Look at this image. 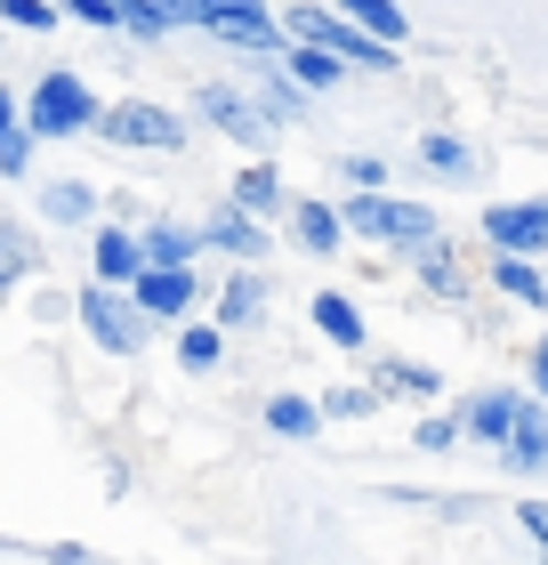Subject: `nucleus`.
I'll list each match as a JSON object with an SVG mask.
<instances>
[{
    "label": "nucleus",
    "instance_id": "nucleus-1",
    "mask_svg": "<svg viewBox=\"0 0 548 565\" xmlns=\"http://www.w3.org/2000/svg\"><path fill=\"white\" fill-rule=\"evenodd\" d=\"M97 121H106L97 89L82 82V73H65V65H49L33 82V97H24V130L33 138H82V130H97Z\"/></svg>",
    "mask_w": 548,
    "mask_h": 565
},
{
    "label": "nucleus",
    "instance_id": "nucleus-2",
    "mask_svg": "<svg viewBox=\"0 0 548 565\" xmlns=\"http://www.w3.org/2000/svg\"><path fill=\"white\" fill-rule=\"evenodd\" d=\"M339 218H347V235H363V243H404V250H428L436 243V211H428V202L347 194V202H339Z\"/></svg>",
    "mask_w": 548,
    "mask_h": 565
},
{
    "label": "nucleus",
    "instance_id": "nucleus-3",
    "mask_svg": "<svg viewBox=\"0 0 548 565\" xmlns=\"http://www.w3.org/2000/svg\"><path fill=\"white\" fill-rule=\"evenodd\" d=\"M282 33H291V41H315V49H331V57H347V65L396 73V49H387L379 33H363L355 17H339V9H291V17H282Z\"/></svg>",
    "mask_w": 548,
    "mask_h": 565
},
{
    "label": "nucleus",
    "instance_id": "nucleus-4",
    "mask_svg": "<svg viewBox=\"0 0 548 565\" xmlns=\"http://www.w3.org/2000/svg\"><path fill=\"white\" fill-rule=\"evenodd\" d=\"M82 323H89V340L106 348V355H138L153 316H146L138 299H121L114 282H89V291H82Z\"/></svg>",
    "mask_w": 548,
    "mask_h": 565
},
{
    "label": "nucleus",
    "instance_id": "nucleus-5",
    "mask_svg": "<svg viewBox=\"0 0 548 565\" xmlns=\"http://www.w3.org/2000/svg\"><path fill=\"white\" fill-rule=\"evenodd\" d=\"M97 138H114V146H138V153H178V146H186V121H178L170 106H146V97H121V106H106V121H97Z\"/></svg>",
    "mask_w": 548,
    "mask_h": 565
},
{
    "label": "nucleus",
    "instance_id": "nucleus-6",
    "mask_svg": "<svg viewBox=\"0 0 548 565\" xmlns=\"http://www.w3.org/2000/svg\"><path fill=\"white\" fill-rule=\"evenodd\" d=\"M492 250H516V259H540L548 250V202H492L484 211Z\"/></svg>",
    "mask_w": 548,
    "mask_h": 565
},
{
    "label": "nucleus",
    "instance_id": "nucleus-7",
    "mask_svg": "<svg viewBox=\"0 0 548 565\" xmlns=\"http://www.w3.org/2000/svg\"><path fill=\"white\" fill-rule=\"evenodd\" d=\"M194 291H202V282H194V267H146L138 282H129V299H138L153 323H178V316L194 307Z\"/></svg>",
    "mask_w": 548,
    "mask_h": 565
},
{
    "label": "nucleus",
    "instance_id": "nucleus-8",
    "mask_svg": "<svg viewBox=\"0 0 548 565\" xmlns=\"http://www.w3.org/2000/svg\"><path fill=\"white\" fill-rule=\"evenodd\" d=\"M89 267H97V282L129 291V282L146 275V235H129V226H97V243H89Z\"/></svg>",
    "mask_w": 548,
    "mask_h": 565
},
{
    "label": "nucleus",
    "instance_id": "nucleus-9",
    "mask_svg": "<svg viewBox=\"0 0 548 565\" xmlns=\"http://www.w3.org/2000/svg\"><path fill=\"white\" fill-rule=\"evenodd\" d=\"M533 413V396H516V388H476L468 396V436H484V445H508V428Z\"/></svg>",
    "mask_w": 548,
    "mask_h": 565
},
{
    "label": "nucleus",
    "instance_id": "nucleus-10",
    "mask_svg": "<svg viewBox=\"0 0 548 565\" xmlns=\"http://www.w3.org/2000/svg\"><path fill=\"white\" fill-rule=\"evenodd\" d=\"M202 121H218V130L234 138V146H267V114L250 106V97H234V89H202Z\"/></svg>",
    "mask_w": 548,
    "mask_h": 565
},
{
    "label": "nucleus",
    "instance_id": "nucleus-11",
    "mask_svg": "<svg viewBox=\"0 0 548 565\" xmlns=\"http://www.w3.org/2000/svg\"><path fill=\"white\" fill-rule=\"evenodd\" d=\"M372 388H379V396H411V404H436V396H443V372H428V364H404V355H379Z\"/></svg>",
    "mask_w": 548,
    "mask_h": 565
},
{
    "label": "nucleus",
    "instance_id": "nucleus-12",
    "mask_svg": "<svg viewBox=\"0 0 548 565\" xmlns=\"http://www.w3.org/2000/svg\"><path fill=\"white\" fill-rule=\"evenodd\" d=\"M315 331H323V340L331 348H372V331H363V316H355V299L347 291H315Z\"/></svg>",
    "mask_w": 548,
    "mask_h": 565
},
{
    "label": "nucleus",
    "instance_id": "nucleus-13",
    "mask_svg": "<svg viewBox=\"0 0 548 565\" xmlns=\"http://www.w3.org/2000/svg\"><path fill=\"white\" fill-rule=\"evenodd\" d=\"M501 460H508L516 477H540V469H548V413H540V404H533V413H525V420L508 428V445H501Z\"/></svg>",
    "mask_w": 548,
    "mask_h": 565
},
{
    "label": "nucleus",
    "instance_id": "nucleus-14",
    "mask_svg": "<svg viewBox=\"0 0 548 565\" xmlns=\"http://www.w3.org/2000/svg\"><path fill=\"white\" fill-rule=\"evenodd\" d=\"M202 243H218L226 259H267V235H258V218H250V211H234V202H226L211 226H202Z\"/></svg>",
    "mask_w": 548,
    "mask_h": 565
},
{
    "label": "nucleus",
    "instance_id": "nucleus-15",
    "mask_svg": "<svg viewBox=\"0 0 548 565\" xmlns=\"http://www.w3.org/2000/svg\"><path fill=\"white\" fill-rule=\"evenodd\" d=\"M267 428L282 445H307V436L323 428V396H267Z\"/></svg>",
    "mask_w": 548,
    "mask_h": 565
},
{
    "label": "nucleus",
    "instance_id": "nucleus-16",
    "mask_svg": "<svg viewBox=\"0 0 548 565\" xmlns=\"http://www.w3.org/2000/svg\"><path fill=\"white\" fill-rule=\"evenodd\" d=\"M234 211L275 218V211H282V170H275V162H250L243 178H234Z\"/></svg>",
    "mask_w": 548,
    "mask_h": 565
},
{
    "label": "nucleus",
    "instance_id": "nucleus-17",
    "mask_svg": "<svg viewBox=\"0 0 548 565\" xmlns=\"http://www.w3.org/2000/svg\"><path fill=\"white\" fill-rule=\"evenodd\" d=\"M194 250H202L194 226H178V218H153L146 226V267H194Z\"/></svg>",
    "mask_w": 548,
    "mask_h": 565
},
{
    "label": "nucleus",
    "instance_id": "nucleus-18",
    "mask_svg": "<svg viewBox=\"0 0 548 565\" xmlns=\"http://www.w3.org/2000/svg\"><path fill=\"white\" fill-rule=\"evenodd\" d=\"M282 73H291L299 89H339V82H347V57H331V49H315V41H299L291 57H282Z\"/></svg>",
    "mask_w": 548,
    "mask_h": 565
},
{
    "label": "nucleus",
    "instance_id": "nucleus-19",
    "mask_svg": "<svg viewBox=\"0 0 548 565\" xmlns=\"http://www.w3.org/2000/svg\"><path fill=\"white\" fill-rule=\"evenodd\" d=\"M291 235H299L307 250H315V259H331L339 235H347V218H339L331 202H299V211H291Z\"/></svg>",
    "mask_w": 548,
    "mask_h": 565
},
{
    "label": "nucleus",
    "instance_id": "nucleus-20",
    "mask_svg": "<svg viewBox=\"0 0 548 565\" xmlns=\"http://www.w3.org/2000/svg\"><path fill=\"white\" fill-rule=\"evenodd\" d=\"M258 316H267V282H258V275H234L226 291H218V323H226V331H250Z\"/></svg>",
    "mask_w": 548,
    "mask_h": 565
},
{
    "label": "nucleus",
    "instance_id": "nucleus-21",
    "mask_svg": "<svg viewBox=\"0 0 548 565\" xmlns=\"http://www.w3.org/2000/svg\"><path fill=\"white\" fill-rule=\"evenodd\" d=\"M492 282H501L508 299H525V307H548V275H540L533 259H516V250H501V259H492Z\"/></svg>",
    "mask_w": 548,
    "mask_h": 565
},
{
    "label": "nucleus",
    "instance_id": "nucleus-22",
    "mask_svg": "<svg viewBox=\"0 0 548 565\" xmlns=\"http://www.w3.org/2000/svg\"><path fill=\"white\" fill-rule=\"evenodd\" d=\"M339 17H355L363 33H379L387 49H404V9H396V0H339Z\"/></svg>",
    "mask_w": 548,
    "mask_h": 565
},
{
    "label": "nucleus",
    "instance_id": "nucleus-23",
    "mask_svg": "<svg viewBox=\"0 0 548 565\" xmlns=\"http://www.w3.org/2000/svg\"><path fill=\"white\" fill-rule=\"evenodd\" d=\"M218 355H226V323H186L178 331V364L186 372H211Z\"/></svg>",
    "mask_w": 548,
    "mask_h": 565
},
{
    "label": "nucleus",
    "instance_id": "nucleus-24",
    "mask_svg": "<svg viewBox=\"0 0 548 565\" xmlns=\"http://www.w3.org/2000/svg\"><path fill=\"white\" fill-rule=\"evenodd\" d=\"M41 211L57 218V226H82V218L97 211V186H82V178H57V186L41 194Z\"/></svg>",
    "mask_w": 548,
    "mask_h": 565
},
{
    "label": "nucleus",
    "instance_id": "nucleus-25",
    "mask_svg": "<svg viewBox=\"0 0 548 565\" xmlns=\"http://www.w3.org/2000/svg\"><path fill=\"white\" fill-rule=\"evenodd\" d=\"M420 162H428V170H443V178H468V170H476V153H468V138L428 130V138H420Z\"/></svg>",
    "mask_w": 548,
    "mask_h": 565
},
{
    "label": "nucleus",
    "instance_id": "nucleus-26",
    "mask_svg": "<svg viewBox=\"0 0 548 565\" xmlns=\"http://www.w3.org/2000/svg\"><path fill=\"white\" fill-rule=\"evenodd\" d=\"M420 282H428V291H443V299H460V291H468V275H460V259H452L443 243L420 250Z\"/></svg>",
    "mask_w": 548,
    "mask_h": 565
},
{
    "label": "nucleus",
    "instance_id": "nucleus-27",
    "mask_svg": "<svg viewBox=\"0 0 548 565\" xmlns=\"http://www.w3.org/2000/svg\"><path fill=\"white\" fill-rule=\"evenodd\" d=\"M258 97H267L282 121H299V114H307V89H299V82H282L275 65H258Z\"/></svg>",
    "mask_w": 548,
    "mask_h": 565
},
{
    "label": "nucleus",
    "instance_id": "nucleus-28",
    "mask_svg": "<svg viewBox=\"0 0 548 565\" xmlns=\"http://www.w3.org/2000/svg\"><path fill=\"white\" fill-rule=\"evenodd\" d=\"M24 275H33V243H24L17 226H0V291H17Z\"/></svg>",
    "mask_w": 548,
    "mask_h": 565
},
{
    "label": "nucleus",
    "instance_id": "nucleus-29",
    "mask_svg": "<svg viewBox=\"0 0 548 565\" xmlns=\"http://www.w3.org/2000/svg\"><path fill=\"white\" fill-rule=\"evenodd\" d=\"M460 436H468V413H428L420 420V452H460Z\"/></svg>",
    "mask_w": 548,
    "mask_h": 565
},
{
    "label": "nucleus",
    "instance_id": "nucleus-30",
    "mask_svg": "<svg viewBox=\"0 0 548 565\" xmlns=\"http://www.w3.org/2000/svg\"><path fill=\"white\" fill-rule=\"evenodd\" d=\"M379 413V388H331L323 396V420H372Z\"/></svg>",
    "mask_w": 548,
    "mask_h": 565
},
{
    "label": "nucleus",
    "instance_id": "nucleus-31",
    "mask_svg": "<svg viewBox=\"0 0 548 565\" xmlns=\"http://www.w3.org/2000/svg\"><path fill=\"white\" fill-rule=\"evenodd\" d=\"M121 24H129L138 41H162V33H170V9H162V0H121Z\"/></svg>",
    "mask_w": 548,
    "mask_h": 565
},
{
    "label": "nucleus",
    "instance_id": "nucleus-32",
    "mask_svg": "<svg viewBox=\"0 0 548 565\" xmlns=\"http://www.w3.org/2000/svg\"><path fill=\"white\" fill-rule=\"evenodd\" d=\"M0 17L24 24V33H49V24H57L65 9H57V0H0Z\"/></svg>",
    "mask_w": 548,
    "mask_h": 565
},
{
    "label": "nucleus",
    "instance_id": "nucleus-33",
    "mask_svg": "<svg viewBox=\"0 0 548 565\" xmlns=\"http://www.w3.org/2000/svg\"><path fill=\"white\" fill-rule=\"evenodd\" d=\"M73 24H97V33H121V0H65Z\"/></svg>",
    "mask_w": 548,
    "mask_h": 565
},
{
    "label": "nucleus",
    "instance_id": "nucleus-34",
    "mask_svg": "<svg viewBox=\"0 0 548 565\" xmlns=\"http://www.w3.org/2000/svg\"><path fill=\"white\" fill-rule=\"evenodd\" d=\"M33 170V130H9L0 138V178H24Z\"/></svg>",
    "mask_w": 548,
    "mask_h": 565
},
{
    "label": "nucleus",
    "instance_id": "nucleus-35",
    "mask_svg": "<svg viewBox=\"0 0 548 565\" xmlns=\"http://www.w3.org/2000/svg\"><path fill=\"white\" fill-rule=\"evenodd\" d=\"M347 186H387V162L379 153H347Z\"/></svg>",
    "mask_w": 548,
    "mask_h": 565
},
{
    "label": "nucleus",
    "instance_id": "nucleus-36",
    "mask_svg": "<svg viewBox=\"0 0 548 565\" xmlns=\"http://www.w3.org/2000/svg\"><path fill=\"white\" fill-rule=\"evenodd\" d=\"M516 525H525V533H533V542L548 550V501H516Z\"/></svg>",
    "mask_w": 548,
    "mask_h": 565
},
{
    "label": "nucleus",
    "instance_id": "nucleus-37",
    "mask_svg": "<svg viewBox=\"0 0 548 565\" xmlns=\"http://www.w3.org/2000/svg\"><path fill=\"white\" fill-rule=\"evenodd\" d=\"M533 396L548 404V331H540V348H533Z\"/></svg>",
    "mask_w": 548,
    "mask_h": 565
},
{
    "label": "nucleus",
    "instance_id": "nucleus-38",
    "mask_svg": "<svg viewBox=\"0 0 548 565\" xmlns=\"http://www.w3.org/2000/svg\"><path fill=\"white\" fill-rule=\"evenodd\" d=\"M9 130H24V114H17V97L0 89V138H9Z\"/></svg>",
    "mask_w": 548,
    "mask_h": 565
}]
</instances>
